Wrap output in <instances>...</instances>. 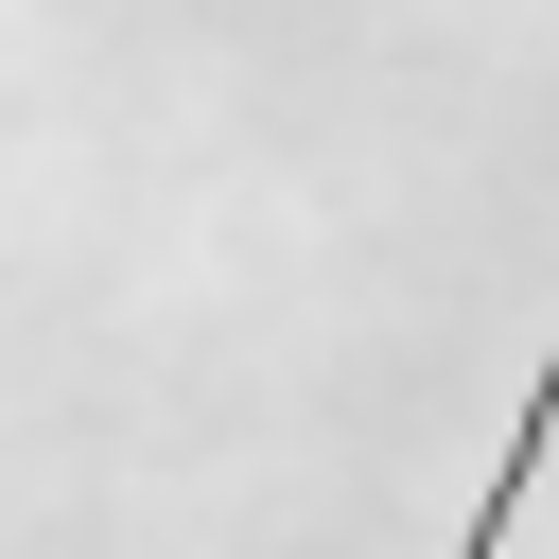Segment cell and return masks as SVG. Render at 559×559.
Returning a JSON list of instances; mask_svg holds the SVG:
<instances>
[{
	"label": "cell",
	"instance_id": "1",
	"mask_svg": "<svg viewBox=\"0 0 559 559\" xmlns=\"http://www.w3.org/2000/svg\"><path fill=\"white\" fill-rule=\"evenodd\" d=\"M542 454H559V332H542V367H524V402H507V454H489V489H472V524H454V559H507V524H524V489H542Z\"/></svg>",
	"mask_w": 559,
	"mask_h": 559
}]
</instances>
